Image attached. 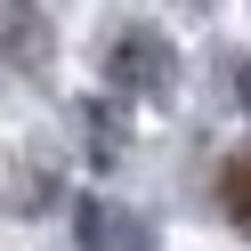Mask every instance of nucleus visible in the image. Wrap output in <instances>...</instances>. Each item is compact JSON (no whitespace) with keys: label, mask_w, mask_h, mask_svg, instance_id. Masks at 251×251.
Wrapping results in <instances>:
<instances>
[{"label":"nucleus","mask_w":251,"mask_h":251,"mask_svg":"<svg viewBox=\"0 0 251 251\" xmlns=\"http://www.w3.org/2000/svg\"><path fill=\"white\" fill-rule=\"evenodd\" d=\"M114 73H122V81H162L170 57H162V41H154V33H130V41H122V57H114Z\"/></svg>","instance_id":"nucleus-2"},{"label":"nucleus","mask_w":251,"mask_h":251,"mask_svg":"<svg viewBox=\"0 0 251 251\" xmlns=\"http://www.w3.org/2000/svg\"><path fill=\"white\" fill-rule=\"evenodd\" d=\"M243 89H251V81H243ZM219 202H227V219H235V227L251 235V146L235 154L227 170H219Z\"/></svg>","instance_id":"nucleus-3"},{"label":"nucleus","mask_w":251,"mask_h":251,"mask_svg":"<svg viewBox=\"0 0 251 251\" xmlns=\"http://www.w3.org/2000/svg\"><path fill=\"white\" fill-rule=\"evenodd\" d=\"M81 251H146V227L114 202H81Z\"/></svg>","instance_id":"nucleus-1"}]
</instances>
